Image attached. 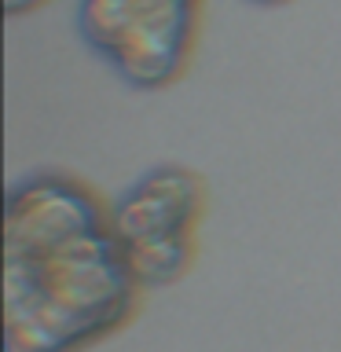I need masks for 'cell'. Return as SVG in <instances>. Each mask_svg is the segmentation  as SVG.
I'll use <instances>...</instances> for the list:
<instances>
[{
  "mask_svg": "<svg viewBox=\"0 0 341 352\" xmlns=\"http://www.w3.org/2000/svg\"><path fill=\"white\" fill-rule=\"evenodd\" d=\"M129 301V264L103 231L92 195L37 173L8 195V327L26 352H66L114 327Z\"/></svg>",
  "mask_w": 341,
  "mask_h": 352,
  "instance_id": "1",
  "label": "cell"
},
{
  "mask_svg": "<svg viewBox=\"0 0 341 352\" xmlns=\"http://www.w3.org/2000/svg\"><path fill=\"white\" fill-rule=\"evenodd\" d=\"M198 0H81V37L136 88H158L184 66Z\"/></svg>",
  "mask_w": 341,
  "mask_h": 352,
  "instance_id": "2",
  "label": "cell"
},
{
  "mask_svg": "<svg viewBox=\"0 0 341 352\" xmlns=\"http://www.w3.org/2000/svg\"><path fill=\"white\" fill-rule=\"evenodd\" d=\"M198 213V184L184 169H151L114 209V239L129 272L143 283H169L184 272L187 231Z\"/></svg>",
  "mask_w": 341,
  "mask_h": 352,
  "instance_id": "3",
  "label": "cell"
},
{
  "mask_svg": "<svg viewBox=\"0 0 341 352\" xmlns=\"http://www.w3.org/2000/svg\"><path fill=\"white\" fill-rule=\"evenodd\" d=\"M33 4H41V0H4V8H8V15H19V11H26Z\"/></svg>",
  "mask_w": 341,
  "mask_h": 352,
  "instance_id": "4",
  "label": "cell"
},
{
  "mask_svg": "<svg viewBox=\"0 0 341 352\" xmlns=\"http://www.w3.org/2000/svg\"><path fill=\"white\" fill-rule=\"evenodd\" d=\"M250 4H261V8H275V4H286V0H250Z\"/></svg>",
  "mask_w": 341,
  "mask_h": 352,
  "instance_id": "5",
  "label": "cell"
}]
</instances>
